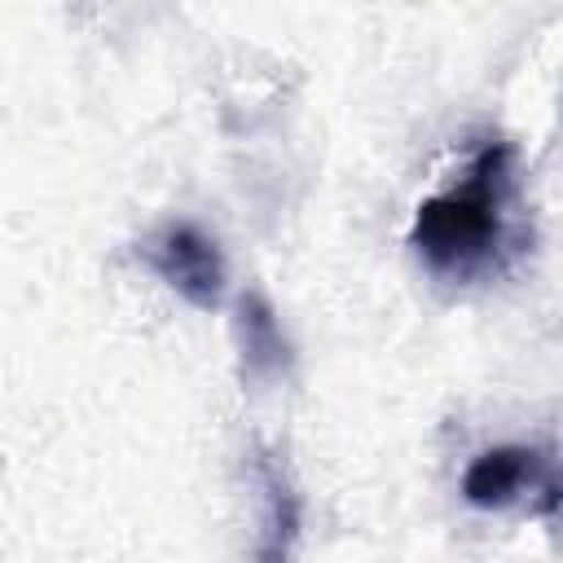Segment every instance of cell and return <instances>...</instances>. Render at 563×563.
Returning a JSON list of instances; mask_svg holds the SVG:
<instances>
[{
	"label": "cell",
	"instance_id": "6da1fadb",
	"mask_svg": "<svg viewBox=\"0 0 563 563\" xmlns=\"http://www.w3.org/2000/svg\"><path fill=\"white\" fill-rule=\"evenodd\" d=\"M515 150L510 141H484L466 163L462 180L422 198L409 224V246L418 260L449 282H475L501 273L515 246Z\"/></svg>",
	"mask_w": 563,
	"mask_h": 563
},
{
	"label": "cell",
	"instance_id": "7a4b0ae2",
	"mask_svg": "<svg viewBox=\"0 0 563 563\" xmlns=\"http://www.w3.org/2000/svg\"><path fill=\"white\" fill-rule=\"evenodd\" d=\"M462 497L479 510H501L515 501H528L537 515L563 510V466L528 444H497L471 457L462 471Z\"/></svg>",
	"mask_w": 563,
	"mask_h": 563
},
{
	"label": "cell",
	"instance_id": "3957f363",
	"mask_svg": "<svg viewBox=\"0 0 563 563\" xmlns=\"http://www.w3.org/2000/svg\"><path fill=\"white\" fill-rule=\"evenodd\" d=\"M150 268L194 308L211 312L224 299V255L216 246V238H207L198 224L189 220H172L163 224L145 246Z\"/></svg>",
	"mask_w": 563,
	"mask_h": 563
},
{
	"label": "cell",
	"instance_id": "277c9868",
	"mask_svg": "<svg viewBox=\"0 0 563 563\" xmlns=\"http://www.w3.org/2000/svg\"><path fill=\"white\" fill-rule=\"evenodd\" d=\"M251 484L260 493V528L251 545V563H290L303 532V497L286 466V457L268 444L251 449Z\"/></svg>",
	"mask_w": 563,
	"mask_h": 563
},
{
	"label": "cell",
	"instance_id": "5b68a950",
	"mask_svg": "<svg viewBox=\"0 0 563 563\" xmlns=\"http://www.w3.org/2000/svg\"><path fill=\"white\" fill-rule=\"evenodd\" d=\"M233 334H238V352H242V374L246 378H277L290 369V343L277 325L273 303L260 290H246L238 299V317H233Z\"/></svg>",
	"mask_w": 563,
	"mask_h": 563
}]
</instances>
